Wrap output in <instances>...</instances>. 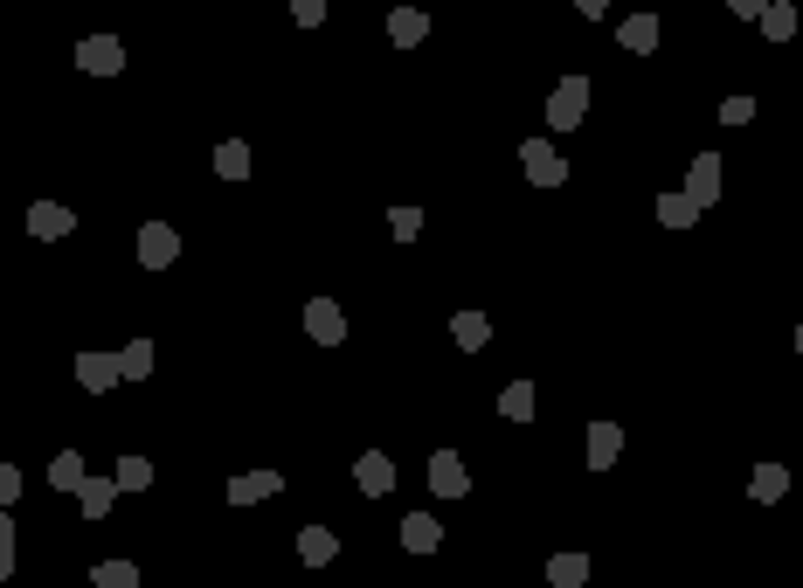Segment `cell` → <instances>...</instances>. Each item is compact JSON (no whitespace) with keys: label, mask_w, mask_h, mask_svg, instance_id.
Masks as SVG:
<instances>
[{"label":"cell","mask_w":803,"mask_h":588,"mask_svg":"<svg viewBox=\"0 0 803 588\" xmlns=\"http://www.w3.org/2000/svg\"><path fill=\"white\" fill-rule=\"evenodd\" d=\"M582 118H589V77L568 70V77L548 90V132H575Z\"/></svg>","instance_id":"1"},{"label":"cell","mask_w":803,"mask_h":588,"mask_svg":"<svg viewBox=\"0 0 803 588\" xmlns=\"http://www.w3.org/2000/svg\"><path fill=\"white\" fill-rule=\"evenodd\" d=\"M519 174H527L534 187H562L568 180V160L554 153V139H527V146H519Z\"/></svg>","instance_id":"2"},{"label":"cell","mask_w":803,"mask_h":588,"mask_svg":"<svg viewBox=\"0 0 803 588\" xmlns=\"http://www.w3.org/2000/svg\"><path fill=\"white\" fill-rule=\"evenodd\" d=\"M77 70H84V77H118V70H125V42H118V35H84V42H77Z\"/></svg>","instance_id":"3"},{"label":"cell","mask_w":803,"mask_h":588,"mask_svg":"<svg viewBox=\"0 0 803 588\" xmlns=\"http://www.w3.org/2000/svg\"><path fill=\"white\" fill-rule=\"evenodd\" d=\"M139 263H146V271H174V263H180V229H174V222H146V229H139Z\"/></svg>","instance_id":"4"},{"label":"cell","mask_w":803,"mask_h":588,"mask_svg":"<svg viewBox=\"0 0 803 588\" xmlns=\"http://www.w3.org/2000/svg\"><path fill=\"white\" fill-rule=\"evenodd\" d=\"M125 381V367H118V353H104V347H90V353H77V388L84 395H111Z\"/></svg>","instance_id":"5"},{"label":"cell","mask_w":803,"mask_h":588,"mask_svg":"<svg viewBox=\"0 0 803 588\" xmlns=\"http://www.w3.org/2000/svg\"><path fill=\"white\" fill-rule=\"evenodd\" d=\"M353 485H361V499H388V491H396V458L361 450V458H353Z\"/></svg>","instance_id":"6"},{"label":"cell","mask_w":803,"mask_h":588,"mask_svg":"<svg viewBox=\"0 0 803 588\" xmlns=\"http://www.w3.org/2000/svg\"><path fill=\"white\" fill-rule=\"evenodd\" d=\"M429 491H437V499H464V491H472V464H464L457 450H437V458H429Z\"/></svg>","instance_id":"7"},{"label":"cell","mask_w":803,"mask_h":588,"mask_svg":"<svg viewBox=\"0 0 803 588\" xmlns=\"http://www.w3.org/2000/svg\"><path fill=\"white\" fill-rule=\"evenodd\" d=\"M679 195L693 201V208H714V201H720V153H700L693 166H686V187H679Z\"/></svg>","instance_id":"8"},{"label":"cell","mask_w":803,"mask_h":588,"mask_svg":"<svg viewBox=\"0 0 803 588\" xmlns=\"http://www.w3.org/2000/svg\"><path fill=\"white\" fill-rule=\"evenodd\" d=\"M305 333L319 339V347H340V339H347V312H340V298H312V305H305Z\"/></svg>","instance_id":"9"},{"label":"cell","mask_w":803,"mask_h":588,"mask_svg":"<svg viewBox=\"0 0 803 588\" xmlns=\"http://www.w3.org/2000/svg\"><path fill=\"white\" fill-rule=\"evenodd\" d=\"M70 229H77V215H70L63 201H35V208H28V236H35V242H63Z\"/></svg>","instance_id":"10"},{"label":"cell","mask_w":803,"mask_h":588,"mask_svg":"<svg viewBox=\"0 0 803 588\" xmlns=\"http://www.w3.org/2000/svg\"><path fill=\"white\" fill-rule=\"evenodd\" d=\"M277 491H285L277 471H236V478H229V505H264V499H277Z\"/></svg>","instance_id":"11"},{"label":"cell","mask_w":803,"mask_h":588,"mask_svg":"<svg viewBox=\"0 0 803 588\" xmlns=\"http://www.w3.org/2000/svg\"><path fill=\"white\" fill-rule=\"evenodd\" d=\"M616 458H624V423H589V471H616Z\"/></svg>","instance_id":"12"},{"label":"cell","mask_w":803,"mask_h":588,"mask_svg":"<svg viewBox=\"0 0 803 588\" xmlns=\"http://www.w3.org/2000/svg\"><path fill=\"white\" fill-rule=\"evenodd\" d=\"M111 505H118V478H84L77 485V512H84V520H111Z\"/></svg>","instance_id":"13"},{"label":"cell","mask_w":803,"mask_h":588,"mask_svg":"<svg viewBox=\"0 0 803 588\" xmlns=\"http://www.w3.org/2000/svg\"><path fill=\"white\" fill-rule=\"evenodd\" d=\"M402 547H409V554H437V547H443V526L429 520V512H402Z\"/></svg>","instance_id":"14"},{"label":"cell","mask_w":803,"mask_h":588,"mask_svg":"<svg viewBox=\"0 0 803 588\" xmlns=\"http://www.w3.org/2000/svg\"><path fill=\"white\" fill-rule=\"evenodd\" d=\"M658 14H624V28H616V42H624L630 55H651V49H658Z\"/></svg>","instance_id":"15"},{"label":"cell","mask_w":803,"mask_h":588,"mask_svg":"<svg viewBox=\"0 0 803 588\" xmlns=\"http://www.w3.org/2000/svg\"><path fill=\"white\" fill-rule=\"evenodd\" d=\"M451 339H457V353H485L492 318H485V312H451Z\"/></svg>","instance_id":"16"},{"label":"cell","mask_w":803,"mask_h":588,"mask_svg":"<svg viewBox=\"0 0 803 588\" xmlns=\"http://www.w3.org/2000/svg\"><path fill=\"white\" fill-rule=\"evenodd\" d=\"M423 35H429V14L423 8H396V14H388V42H396V49H416Z\"/></svg>","instance_id":"17"},{"label":"cell","mask_w":803,"mask_h":588,"mask_svg":"<svg viewBox=\"0 0 803 588\" xmlns=\"http://www.w3.org/2000/svg\"><path fill=\"white\" fill-rule=\"evenodd\" d=\"M782 491H790V464H755V478H749V499H755V505H776Z\"/></svg>","instance_id":"18"},{"label":"cell","mask_w":803,"mask_h":588,"mask_svg":"<svg viewBox=\"0 0 803 588\" xmlns=\"http://www.w3.org/2000/svg\"><path fill=\"white\" fill-rule=\"evenodd\" d=\"M796 22H803V14H796V0H769V14H762V42H790V35H796Z\"/></svg>","instance_id":"19"},{"label":"cell","mask_w":803,"mask_h":588,"mask_svg":"<svg viewBox=\"0 0 803 588\" xmlns=\"http://www.w3.org/2000/svg\"><path fill=\"white\" fill-rule=\"evenodd\" d=\"M333 554H340V540H333V526H305V534H298V561H305V567H326Z\"/></svg>","instance_id":"20"},{"label":"cell","mask_w":803,"mask_h":588,"mask_svg":"<svg viewBox=\"0 0 803 588\" xmlns=\"http://www.w3.org/2000/svg\"><path fill=\"white\" fill-rule=\"evenodd\" d=\"M499 415H506V423H534V381H506L499 388Z\"/></svg>","instance_id":"21"},{"label":"cell","mask_w":803,"mask_h":588,"mask_svg":"<svg viewBox=\"0 0 803 588\" xmlns=\"http://www.w3.org/2000/svg\"><path fill=\"white\" fill-rule=\"evenodd\" d=\"M658 222H665V229H679V236H686V229H693V222H700V208L686 201L679 187H672V195H658Z\"/></svg>","instance_id":"22"},{"label":"cell","mask_w":803,"mask_h":588,"mask_svg":"<svg viewBox=\"0 0 803 588\" xmlns=\"http://www.w3.org/2000/svg\"><path fill=\"white\" fill-rule=\"evenodd\" d=\"M215 174H222V180H250V146H242V139H222V146H215Z\"/></svg>","instance_id":"23"},{"label":"cell","mask_w":803,"mask_h":588,"mask_svg":"<svg viewBox=\"0 0 803 588\" xmlns=\"http://www.w3.org/2000/svg\"><path fill=\"white\" fill-rule=\"evenodd\" d=\"M118 367H125V381H146V374H153V339H125Z\"/></svg>","instance_id":"24"},{"label":"cell","mask_w":803,"mask_h":588,"mask_svg":"<svg viewBox=\"0 0 803 588\" xmlns=\"http://www.w3.org/2000/svg\"><path fill=\"white\" fill-rule=\"evenodd\" d=\"M548 581H554V588H582V581H589V554H554V561H548Z\"/></svg>","instance_id":"25"},{"label":"cell","mask_w":803,"mask_h":588,"mask_svg":"<svg viewBox=\"0 0 803 588\" xmlns=\"http://www.w3.org/2000/svg\"><path fill=\"white\" fill-rule=\"evenodd\" d=\"M90 588H139V567L133 561H98L90 567Z\"/></svg>","instance_id":"26"},{"label":"cell","mask_w":803,"mask_h":588,"mask_svg":"<svg viewBox=\"0 0 803 588\" xmlns=\"http://www.w3.org/2000/svg\"><path fill=\"white\" fill-rule=\"evenodd\" d=\"M118 491H153V458H118Z\"/></svg>","instance_id":"27"},{"label":"cell","mask_w":803,"mask_h":588,"mask_svg":"<svg viewBox=\"0 0 803 588\" xmlns=\"http://www.w3.org/2000/svg\"><path fill=\"white\" fill-rule=\"evenodd\" d=\"M84 478H90V471H84V458H77V450H63V458L49 464V485H55V491H77Z\"/></svg>","instance_id":"28"},{"label":"cell","mask_w":803,"mask_h":588,"mask_svg":"<svg viewBox=\"0 0 803 588\" xmlns=\"http://www.w3.org/2000/svg\"><path fill=\"white\" fill-rule=\"evenodd\" d=\"M388 229H396V242H416L423 236V208H388Z\"/></svg>","instance_id":"29"},{"label":"cell","mask_w":803,"mask_h":588,"mask_svg":"<svg viewBox=\"0 0 803 588\" xmlns=\"http://www.w3.org/2000/svg\"><path fill=\"white\" fill-rule=\"evenodd\" d=\"M0 581H14V512L0 505Z\"/></svg>","instance_id":"30"},{"label":"cell","mask_w":803,"mask_h":588,"mask_svg":"<svg viewBox=\"0 0 803 588\" xmlns=\"http://www.w3.org/2000/svg\"><path fill=\"white\" fill-rule=\"evenodd\" d=\"M291 22L298 28H319L326 22V0H291Z\"/></svg>","instance_id":"31"},{"label":"cell","mask_w":803,"mask_h":588,"mask_svg":"<svg viewBox=\"0 0 803 588\" xmlns=\"http://www.w3.org/2000/svg\"><path fill=\"white\" fill-rule=\"evenodd\" d=\"M0 505H22V471H14V464H0Z\"/></svg>","instance_id":"32"},{"label":"cell","mask_w":803,"mask_h":588,"mask_svg":"<svg viewBox=\"0 0 803 588\" xmlns=\"http://www.w3.org/2000/svg\"><path fill=\"white\" fill-rule=\"evenodd\" d=\"M755 118V98H727L720 104V125H749Z\"/></svg>","instance_id":"33"},{"label":"cell","mask_w":803,"mask_h":588,"mask_svg":"<svg viewBox=\"0 0 803 588\" xmlns=\"http://www.w3.org/2000/svg\"><path fill=\"white\" fill-rule=\"evenodd\" d=\"M727 14H735V22H762V14H769V0H727Z\"/></svg>","instance_id":"34"},{"label":"cell","mask_w":803,"mask_h":588,"mask_svg":"<svg viewBox=\"0 0 803 588\" xmlns=\"http://www.w3.org/2000/svg\"><path fill=\"white\" fill-rule=\"evenodd\" d=\"M575 14H589V22H595V14H610V0H575Z\"/></svg>","instance_id":"35"},{"label":"cell","mask_w":803,"mask_h":588,"mask_svg":"<svg viewBox=\"0 0 803 588\" xmlns=\"http://www.w3.org/2000/svg\"><path fill=\"white\" fill-rule=\"evenodd\" d=\"M796 360H803V326H796Z\"/></svg>","instance_id":"36"},{"label":"cell","mask_w":803,"mask_h":588,"mask_svg":"<svg viewBox=\"0 0 803 588\" xmlns=\"http://www.w3.org/2000/svg\"><path fill=\"white\" fill-rule=\"evenodd\" d=\"M796 180H803V166H796Z\"/></svg>","instance_id":"37"}]
</instances>
